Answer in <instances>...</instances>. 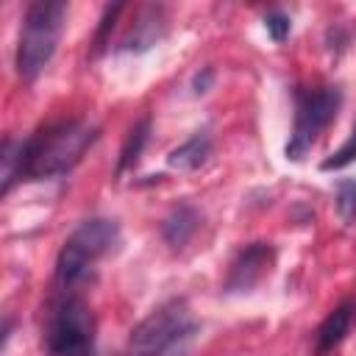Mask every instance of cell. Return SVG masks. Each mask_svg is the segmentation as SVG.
<instances>
[{"mask_svg":"<svg viewBox=\"0 0 356 356\" xmlns=\"http://www.w3.org/2000/svg\"><path fill=\"white\" fill-rule=\"evenodd\" d=\"M337 214L342 217L345 225H356V181L353 178H342L337 181Z\"/></svg>","mask_w":356,"mask_h":356,"instance_id":"4fadbf2b","label":"cell"},{"mask_svg":"<svg viewBox=\"0 0 356 356\" xmlns=\"http://www.w3.org/2000/svg\"><path fill=\"white\" fill-rule=\"evenodd\" d=\"M295 128L292 136L284 147L289 161H303L306 153L312 150L314 139L320 136L323 128H328L342 106V92L339 86H320L309 92H298L295 97Z\"/></svg>","mask_w":356,"mask_h":356,"instance_id":"8992f818","label":"cell"},{"mask_svg":"<svg viewBox=\"0 0 356 356\" xmlns=\"http://www.w3.org/2000/svg\"><path fill=\"white\" fill-rule=\"evenodd\" d=\"M356 320V300L353 298H345L339 306H334V312H328V317L320 323L317 334H314V350L320 356L331 353L334 348L342 345V339L348 337L350 325Z\"/></svg>","mask_w":356,"mask_h":356,"instance_id":"9c48e42d","label":"cell"},{"mask_svg":"<svg viewBox=\"0 0 356 356\" xmlns=\"http://www.w3.org/2000/svg\"><path fill=\"white\" fill-rule=\"evenodd\" d=\"M200 323L184 298H172L153 309L128 337L131 356H189Z\"/></svg>","mask_w":356,"mask_h":356,"instance_id":"7a4b0ae2","label":"cell"},{"mask_svg":"<svg viewBox=\"0 0 356 356\" xmlns=\"http://www.w3.org/2000/svg\"><path fill=\"white\" fill-rule=\"evenodd\" d=\"M97 125L67 120L42 125L36 134L25 139H6L0 150L3 184L0 195H8L17 181H42L67 175L83 153L97 142Z\"/></svg>","mask_w":356,"mask_h":356,"instance_id":"6da1fadb","label":"cell"},{"mask_svg":"<svg viewBox=\"0 0 356 356\" xmlns=\"http://www.w3.org/2000/svg\"><path fill=\"white\" fill-rule=\"evenodd\" d=\"M67 11H70V6L64 0H36L25 8L17 56H14L17 75L22 81H33L50 64V58L58 47L61 31H64Z\"/></svg>","mask_w":356,"mask_h":356,"instance_id":"277c9868","label":"cell"},{"mask_svg":"<svg viewBox=\"0 0 356 356\" xmlns=\"http://www.w3.org/2000/svg\"><path fill=\"white\" fill-rule=\"evenodd\" d=\"M264 28H267L270 39L281 44V42L289 36V31H292V19H289L281 8H273V11H267V17H264Z\"/></svg>","mask_w":356,"mask_h":356,"instance_id":"2e32d148","label":"cell"},{"mask_svg":"<svg viewBox=\"0 0 356 356\" xmlns=\"http://www.w3.org/2000/svg\"><path fill=\"white\" fill-rule=\"evenodd\" d=\"M147 139H150V117H142V120L128 131V136H125V142H122V147H120L117 175H125L128 170L136 167V161H139V156H142Z\"/></svg>","mask_w":356,"mask_h":356,"instance_id":"7c38bea8","label":"cell"},{"mask_svg":"<svg viewBox=\"0 0 356 356\" xmlns=\"http://www.w3.org/2000/svg\"><path fill=\"white\" fill-rule=\"evenodd\" d=\"M273 261H275V248L270 242H250V245H245L234 256V261L228 267L225 289L228 292H248V289H253L273 270Z\"/></svg>","mask_w":356,"mask_h":356,"instance_id":"52a82bcc","label":"cell"},{"mask_svg":"<svg viewBox=\"0 0 356 356\" xmlns=\"http://www.w3.org/2000/svg\"><path fill=\"white\" fill-rule=\"evenodd\" d=\"M167 33V17H164V6H142L136 11V19L131 25V31L125 33L120 50L122 53H145L153 44H159Z\"/></svg>","mask_w":356,"mask_h":356,"instance_id":"ba28073f","label":"cell"},{"mask_svg":"<svg viewBox=\"0 0 356 356\" xmlns=\"http://www.w3.org/2000/svg\"><path fill=\"white\" fill-rule=\"evenodd\" d=\"M122 11H125L122 3H114V6H106V8H103L100 25H97V31H95V53H103V50H106L108 36H111V31H114V25H117V17H120Z\"/></svg>","mask_w":356,"mask_h":356,"instance_id":"9a60e30c","label":"cell"},{"mask_svg":"<svg viewBox=\"0 0 356 356\" xmlns=\"http://www.w3.org/2000/svg\"><path fill=\"white\" fill-rule=\"evenodd\" d=\"M47 356H92L95 353V314L75 292H61L44 323Z\"/></svg>","mask_w":356,"mask_h":356,"instance_id":"5b68a950","label":"cell"},{"mask_svg":"<svg viewBox=\"0 0 356 356\" xmlns=\"http://www.w3.org/2000/svg\"><path fill=\"white\" fill-rule=\"evenodd\" d=\"M197 222H200V214L192 203H178L161 222V236L170 248L181 250L197 231Z\"/></svg>","mask_w":356,"mask_h":356,"instance_id":"8fae6325","label":"cell"},{"mask_svg":"<svg viewBox=\"0 0 356 356\" xmlns=\"http://www.w3.org/2000/svg\"><path fill=\"white\" fill-rule=\"evenodd\" d=\"M353 161H356V125H353L350 136L345 139V145L337 147L328 159L320 161V170H323V172H331V170H342V167H348V164H353Z\"/></svg>","mask_w":356,"mask_h":356,"instance_id":"5bb4252c","label":"cell"},{"mask_svg":"<svg viewBox=\"0 0 356 356\" xmlns=\"http://www.w3.org/2000/svg\"><path fill=\"white\" fill-rule=\"evenodd\" d=\"M211 83H214V70L211 67H200V72L192 78V92L195 95H206L211 89Z\"/></svg>","mask_w":356,"mask_h":356,"instance_id":"e0dca14e","label":"cell"},{"mask_svg":"<svg viewBox=\"0 0 356 356\" xmlns=\"http://www.w3.org/2000/svg\"><path fill=\"white\" fill-rule=\"evenodd\" d=\"M120 242V225L108 217L83 220L61 245L56 256V286L58 292H75L95 275V267Z\"/></svg>","mask_w":356,"mask_h":356,"instance_id":"3957f363","label":"cell"},{"mask_svg":"<svg viewBox=\"0 0 356 356\" xmlns=\"http://www.w3.org/2000/svg\"><path fill=\"white\" fill-rule=\"evenodd\" d=\"M209 156H211V136L206 131H197L186 142H181L178 147L170 150L167 164L178 172H195L209 161Z\"/></svg>","mask_w":356,"mask_h":356,"instance_id":"30bf717a","label":"cell"}]
</instances>
